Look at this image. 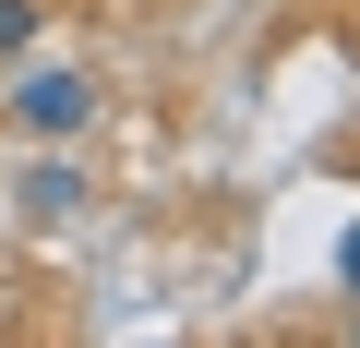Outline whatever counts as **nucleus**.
Wrapping results in <instances>:
<instances>
[{
    "label": "nucleus",
    "instance_id": "1",
    "mask_svg": "<svg viewBox=\"0 0 360 348\" xmlns=\"http://www.w3.org/2000/svg\"><path fill=\"white\" fill-rule=\"evenodd\" d=\"M0 120H13V132H37V144H72V132H96V120H108V84H96L84 60H13V84H0Z\"/></svg>",
    "mask_w": 360,
    "mask_h": 348
},
{
    "label": "nucleus",
    "instance_id": "2",
    "mask_svg": "<svg viewBox=\"0 0 360 348\" xmlns=\"http://www.w3.org/2000/svg\"><path fill=\"white\" fill-rule=\"evenodd\" d=\"M13 205H25L37 228L84 217V168H72V156H25V168H13Z\"/></svg>",
    "mask_w": 360,
    "mask_h": 348
},
{
    "label": "nucleus",
    "instance_id": "3",
    "mask_svg": "<svg viewBox=\"0 0 360 348\" xmlns=\"http://www.w3.org/2000/svg\"><path fill=\"white\" fill-rule=\"evenodd\" d=\"M37 37H49V0H0V72L37 60Z\"/></svg>",
    "mask_w": 360,
    "mask_h": 348
},
{
    "label": "nucleus",
    "instance_id": "4",
    "mask_svg": "<svg viewBox=\"0 0 360 348\" xmlns=\"http://www.w3.org/2000/svg\"><path fill=\"white\" fill-rule=\"evenodd\" d=\"M336 288L360 300V217H348V240H336Z\"/></svg>",
    "mask_w": 360,
    "mask_h": 348
},
{
    "label": "nucleus",
    "instance_id": "5",
    "mask_svg": "<svg viewBox=\"0 0 360 348\" xmlns=\"http://www.w3.org/2000/svg\"><path fill=\"white\" fill-rule=\"evenodd\" d=\"M348 348H360V324H348Z\"/></svg>",
    "mask_w": 360,
    "mask_h": 348
}]
</instances>
